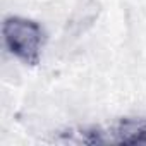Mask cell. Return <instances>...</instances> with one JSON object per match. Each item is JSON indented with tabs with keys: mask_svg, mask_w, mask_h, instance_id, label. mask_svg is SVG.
Instances as JSON below:
<instances>
[{
	"mask_svg": "<svg viewBox=\"0 0 146 146\" xmlns=\"http://www.w3.org/2000/svg\"><path fill=\"white\" fill-rule=\"evenodd\" d=\"M2 35L5 46L12 55L26 64H38L43 45V31L36 23L23 17H9L2 26Z\"/></svg>",
	"mask_w": 146,
	"mask_h": 146,
	"instance_id": "6da1fadb",
	"label": "cell"
},
{
	"mask_svg": "<svg viewBox=\"0 0 146 146\" xmlns=\"http://www.w3.org/2000/svg\"><path fill=\"white\" fill-rule=\"evenodd\" d=\"M83 143L88 144H103V143H115V144H146V119H124L105 131L93 129L81 132Z\"/></svg>",
	"mask_w": 146,
	"mask_h": 146,
	"instance_id": "7a4b0ae2",
	"label": "cell"
}]
</instances>
